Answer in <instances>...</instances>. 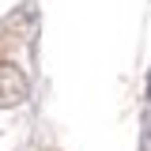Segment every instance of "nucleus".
Returning <instances> with one entry per match:
<instances>
[{"instance_id": "nucleus-1", "label": "nucleus", "mask_w": 151, "mask_h": 151, "mask_svg": "<svg viewBox=\"0 0 151 151\" xmlns=\"http://www.w3.org/2000/svg\"><path fill=\"white\" fill-rule=\"evenodd\" d=\"M27 98V79L15 64H0V110H12Z\"/></svg>"}]
</instances>
